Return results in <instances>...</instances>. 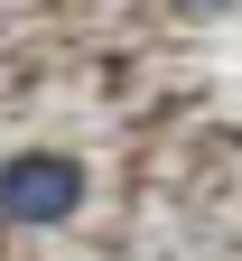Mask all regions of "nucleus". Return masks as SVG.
Listing matches in <instances>:
<instances>
[{
	"label": "nucleus",
	"mask_w": 242,
	"mask_h": 261,
	"mask_svg": "<svg viewBox=\"0 0 242 261\" xmlns=\"http://www.w3.org/2000/svg\"><path fill=\"white\" fill-rule=\"evenodd\" d=\"M75 215H84L75 149H10L0 159V224H75Z\"/></svg>",
	"instance_id": "f257e3e1"
},
{
	"label": "nucleus",
	"mask_w": 242,
	"mask_h": 261,
	"mask_svg": "<svg viewBox=\"0 0 242 261\" xmlns=\"http://www.w3.org/2000/svg\"><path fill=\"white\" fill-rule=\"evenodd\" d=\"M186 10H224V0H186Z\"/></svg>",
	"instance_id": "f03ea898"
}]
</instances>
